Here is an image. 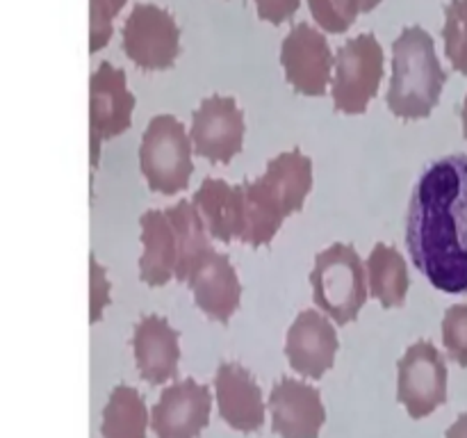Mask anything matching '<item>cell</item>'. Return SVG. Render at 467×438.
<instances>
[{"instance_id":"16","label":"cell","mask_w":467,"mask_h":438,"mask_svg":"<svg viewBox=\"0 0 467 438\" xmlns=\"http://www.w3.org/2000/svg\"><path fill=\"white\" fill-rule=\"evenodd\" d=\"M181 333L160 315H144L132 331L137 372L150 386H162L178 374Z\"/></svg>"},{"instance_id":"8","label":"cell","mask_w":467,"mask_h":438,"mask_svg":"<svg viewBox=\"0 0 467 438\" xmlns=\"http://www.w3.org/2000/svg\"><path fill=\"white\" fill-rule=\"evenodd\" d=\"M397 400L413 420L427 418L447 402V360L433 342H415L400 359Z\"/></svg>"},{"instance_id":"31","label":"cell","mask_w":467,"mask_h":438,"mask_svg":"<svg viewBox=\"0 0 467 438\" xmlns=\"http://www.w3.org/2000/svg\"><path fill=\"white\" fill-rule=\"evenodd\" d=\"M461 121H463V135L467 140V94H465V100H463V110H461Z\"/></svg>"},{"instance_id":"25","label":"cell","mask_w":467,"mask_h":438,"mask_svg":"<svg viewBox=\"0 0 467 438\" xmlns=\"http://www.w3.org/2000/svg\"><path fill=\"white\" fill-rule=\"evenodd\" d=\"M128 0H89V50L105 48L112 39L114 18L126 7Z\"/></svg>"},{"instance_id":"15","label":"cell","mask_w":467,"mask_h":438,"mask_svg":"<svg viewBox=\"0 0 467 438\" xmlns=\"http://www.w3.org/2000/svg\"><path fill=\"white\" fill-rule=\"evenodd\" d=\"M214 392H217L219 415L235 432L254 433L265 424L263 391L254 374L240 363H222L214 372Z\"/></svg>"},{"instance_id":"29","label":"cell","mask_w":467,"mask_h":438,"mask_svg":"<svg viewBox=\"0 0 467 438\" xmlns=\"http://www.w3.org/2000/svg\"><path fill=\"white\" fill-rule=\"evenodd\" d=\"M445 438H467V411L456 418V422L447 429Z\"/></svg>"},{"instance_id":"18","label":"cell","mask_w":467,"mask_h":438,"mask_svg":"<svg viewBox=\"0 0 467 438\" xmlns=\"http://www.w3.org/2000/svg\"><path fill=\"white\" fill-rule=\"evenodd\" d=\"M141 251L140 281L149 287L167 286L176 278L178 269V240L176 228L164 210H149L140 217Z\"/></svg>"},{"instance_id":"24","label":"cell","mask_w":467,"mask_h":438,"mask_svg":"<svg viewBox=\"0 0 467 438\" xmlns=\"http://www.w3.org/2000/svg\"><path fill=\"white\" fill-rule=\"evenodd\" d=\"M442 345L451 360L467 368V304L450 306L442 318Z\"/></svg>"},{"instance_id":"14","label":"cell","mask_w":467,"mask_h":438,"mask_svg":"<svg viewBox=\"0 0 467 438\" xmlns=\"http://www.w3.org/2000/svg\"><path fill=\"white\" fill-rule=\"evenodd\" d=\"M337 347L336 328L319 310H301L287 328L285 356L306 379H322L336 363Z\"/></svg>"},{"instance_id":"13","label":"cell","mask_w":467,"mask_h":438,"mask_svg":"<svg viewBox=\"0 0 467 438\" xmlns=\"http://www.w3.org/2000/svg\"><path fill=\"white\" fill-rule=\"evenodd\" d=\"M272 429L281 438H319L327 424L322 395L310 383L283 377L274 383L267 402Z\"/></svg>"},{"instance_id":"19","label":"cell","mask_w":467,"mask_h":438,"mask_svg":"<svg viewBox=\"0 0 467 438\" xmlns=\"http://www.w3.org/2000/svg\"><path fill=\"white\" fill-rule=\"evenodd\" d=\"M196 210L203 217L210 235L219 242L240 240L242 222H244V201L242 187H233L223 178H205L194 194Z\"/></svg>"},{"instance_id":"10","label":"cell","mask_w":467,"mask_h":438,"mask_svg":"<svg viewBox=\"0 0 467 438\" xmlns=\"http://www.w3.org/2000/svg\"><path fill=\"white\" fill-rule=\"evenodd\" d=\"M281 64L292 89L304 96H324L333 80L336 55L324 32L310 23H296L283 39Z\"/></svg>"},{"instance_id":"12","label":"cell","mask_w":467,"mask_h":438,"mask_svg":"<svg viewBox=\"0 0 467 438\" xmlns=\"http://www.w3.org/2000/svg\"><path fill=\"white\" fill-rule=\"evenodd\" d=\"M213 395L194 379H182L160 392L150 409V429L158 438H199L208 427Z\"/></svg>"},{"instance_id":"23","label":"cell","mask_w":467,"mask_h":438,"mask_svg":"<svg viewBox=\"0 0 467 438\" xmlns=\"http://www.w3.org/2000/svg\"><path fill=\"white\" fill-rule=\"evenodd\" d=\"M308 7L315 23L331 35H342L349 30L363 12L360 0H308Z\"/></svg>"},{"instance_id":"1","label":"cell","mask_w":467,"mask_h":438,"mask_svg":"<svg viewBox=\"0 0 467 438\" xmlns=\"http://www.w3.org/2000/svg\"><path fill=\"white\" fill-rule=\"evenodd\" d=\"M406 246L436 290L467 295V153L424 169L406 214Z\"/></svg>"},{"instance_id":"5","label":"cell","mask_w":467,"mask_h":438,"mask_svg":"<svg viewBox=\"0 0 467 438\" xmlns=\"http://www.w3.org/2000/svg\"><path fill=\"white\" fill-rule=\"evenodd\" d=\"M192 153L190 132L176 117L158 114L150 119L140 144V169L150 190L164 196L187 190L194 172Z\"/></svg>"},{"instance_id":"22","label":"cell","mask_w":467,"mask_h":438,"mask_svg":"<svg viewBox=\"0 0 467 438\" xmlns=\"http://www.w3.org/2000/svg\"><path fill=\"white\" fill-rule=\"evenodd\" d=\"M150 411L132 386H117L109 392L103 409L100 436L103 438H146Z\"/></svg>"},{"instance_id":"6","label":"cell","mask_w":467,"mask_h":438,"mask_svg":"<svg viewBox=\"0 0 467 438\" xmlns=\"http://www.w3.org/2000/svg\"><path fill=\"white\" fill-rule=\"evenodd\" d=\"M383 80V48L372 32L351 36L336 53L331 96L342 114H365Z\"/></svg>"},{"instance_id":"30","label":"cell","mask_w":467,"mask_h":438,"mask_svg":"<svg viewBox=\"0 0 467 438\" xmlns=\"http://www.w3.org/2000/svg\"><path fill=\"white\" fill-rule=\"evenodd\" d=\"M360 5H363V12H372V9H377L379 5H381V0H360Z\"/></svg>"},{"instance_id":"3","label":"cell","mask_w":467,"mask_h":438,"mask_svg":"<svg viewBox=\"0 0 467 438\" xmlns=\"http://www.w3.org/2000/svg\"><path fill=\"white\" fill-rule=\"evenodd\" d=\"M445 82L433 36L420 26L404 27L392 44V78L386 96L390 112L404 121L427 119L441 103Z\"/></svg>"},{"instance_id":"4","label":"cell","mask_w":467,"mask_h":438,"mask_svg":"<svg viewBox=\"0 0 467 438\" xmlns=\"http://www.w3.org/2000/svg\"><path fill=\"white\" fill-rule=\"evenodd\" d=\"M310 286L317 308L336 324L354 322L368 301V274L358 251L336 242L315 256Z\"/></svg>"},{"instance_id":"21","label":"cell","mask_w":467,"mask_h":438,"mask_svg":"<svg viewBox=\"0 0 467 438\" xmlns=\"http://www.w3.org/2000/svg\"><path fill=\"white\" fill-rule=\"evenodd\" d=\"M368 283L369 295L383 308H400V306H404L410 286L404 256L395 246L379 242L368 258Z\"/></svg>"},{"instance_id":"27","label":"cell","mask_w":467,"mask_h":438,"mask_svg":"<svg viewBox=\"0 0 467 438\" xmlns=\"http://www.w3.org/2000/svg\"><path fill=\"white\" fill-rule=\"evenodd\" d=\"M255 12L272 26H283L299 12L301 0H254Z\"/></svg>"},{"instance_id":"20","label":"cell","mask_w":467,"mask_h":438,"mask_svg":"<svg viewBox=\"0 0 467 438\" xmlns=\"http://www.w3.org/2000/svg\"><path fill=\"white\" fill-rule=\"evenodd\" d=\"M164 213L171 219L176 228L178 240V269L176 278L185 281L214 254L213 242H210V231L205 226L203 217L196 210L194 201H178L176 205L167 208Z\"/></svg>"},{"instance_id":"2","label":"cell","mask_w":467,"mask_h":438,"mask_svg":"<svg viewBox=\"0 0 467 438\" xmlns=\"http://www.w3.org/2000/svg\"><path fill=\"white\" fill-rule=\"evenodd\" d=\"M244 222L240 240L249 246H265L276 237L283 222L299 213L313 190V160L301 149L278 153L255 181L242 182Z\"/></svg>"},{"instance_id":"9","label":"cell","mask_w":467,"mask_h":438,"mask_svg":"<svg viewBox=\"0 0 467 438\" xmlns=\"http://www.w3.org/2000/svg\"><path fill=\"white\" fill-rule=\"evenodd\" d=\"M135 96L128 89L126 71L100 62L89 80V144L91 167L99 164L100 144L132 126Z\"/></svg>"},{"instance_id":"7","label":"cell","mask_w":467,"mask_h":438,"mask_svg":"<svg viewBox=\"0 0 467 438\" xmlns=\"http://www.w3.org/2000/svg\"><path fill=\"white\" fill-rule=\"evenodd\" d=\"M121 48L144 71H164L181 55V27L167 9L140 3L123 23Z\"/></svg>"},{"instance_id":"26","label":"cell","mask_w":467,"mask_h":438,"mask_svg":"<svg viewBox=\"0 0 467 438\" xmlns=\"http://www.w3.org/2000/svg\"><path fill=\"white\" fill-rule=\"evenodd\" d=\"M89 322H100L105 306L109 304V283L105 269L94 256H89Z\"/></svg>"},{"instance_id":"17","label":"cell","mask_w":467,"mask_h":438,"mask_svg":"<svg viewBox=\"0 0 467 438\" xmlns=\"http://www.w3.org/2000/svg\"><path fill=\"white\" fill-rule=\"evenodd\" d=\"M194 304L219 324L231 322L233 315L240 308L242 283L237 278L235 267L226 254L214 251L190 278H187Z\"/></svg>"},{"instance_id":"28","label":"cell","mask_w":467,"mask_h":438,"mask_svg":"<svg viewBox=\"0 0 467 438\" xmlns=\"http://www.w3.org/2000/svg\"><path fill=\"white\" fill-rule=\"evenodd\" d=\"M445 21L459 27L467 36V0H451L445 7Z\"/></svg>"},{"instance_id":"11","label":"cell","mask_w":467,"mask_h":438,"mask_svg":"<svg viewBox=\"0 0 467 438\" xmlns=\"http://www.w3.org/2000/svg\"><path fill=\"white\" fill-rule=\"evenodd\" d=\"M194 153L214 164H228L244 144V114L231 96H208L192 114Z\"/></svg>"}]
</instances>
